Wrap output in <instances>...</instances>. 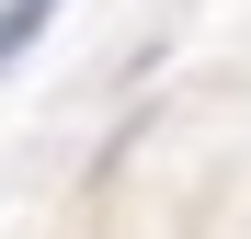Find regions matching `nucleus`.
<instances>
[{"mask_svg": "<svg viewBox=\"0 0 251 239\" xmlns=\"http://www.w3.org/2000/svg\"><path fill=\"white\" fill-rule=\"evenodd\" d=\"M34 23H46V0H12V12H0V57H12V46H23Z\"/></svg>", "mask_w": 251, "mask_h": 239, "instance_id": "f257e3e1", "label": "nucleus"}]
</instances>
